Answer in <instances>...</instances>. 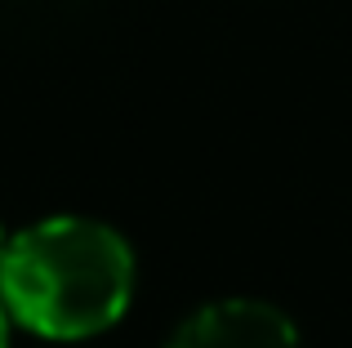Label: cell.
<instances>
[{"instance_id": "2", "label": "cell", "mask_w": 352, "mask_h": 348, "mask_svg": "<svg viewBox=\"0 0 352 348\" xmlns=\"http://www.w3.org/2000/svg\"><path fill=\"white\" fill-rule=\"evenodd\" d=\"M161 348H303L281 304L258 295H223L192 308Z\"/></svg>"}, {"instance_id": "3", "label": "cell", "mask_w": 352, "mask_h": 348, "mask_svg": "<svg viewBox=\"0 0 352 348\" xmlns=\"http://www.w3.org/2000/svg\"><path fill=\"white\" fill-rule=\"evenodd\" d=\"M9 331H14V322H9L5 304H0V348H9Z\"/></svg>"}, {"instance_id": "1", "label": "cell", "mask_w": 352, "mask_h": 348, "mask_svg": "<svg viewBox=\"0 0 352 348\" xmlns=\"http://www.w3.org/2000/svg\"><path fill=\"white\" fill-rule=\"evenodd\" d=\"M138 259L120 228L89 215H45L9 232L0 304L18 331L50 344H85L125 322Z\"/></svg>"}, {"instance_id": "4", "label": "cell", "mask_w": 352, "mask_h": 348, "mask_svg": "<svg viewBox=\"0 0 352 348\" xmlns=\"http://www.w3.org/2000/svg\"><path fill=\"white\" fill-rule=\"evenodd\" d=\"M5 246H9V228L0 224V259H5Z\"/></svg>"}]
</instances>
